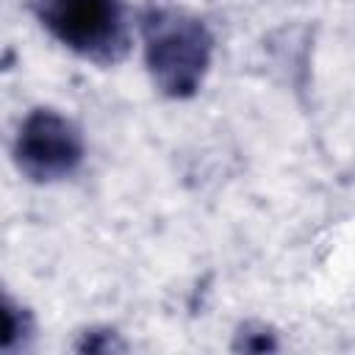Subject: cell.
<instances>
[{
  "mask_svg": "<svg viewBox=\"0 0 355 355\" xmlns=\"http://www.w3.org/2000/svg\"><path fill=\"white\" fill-rule=\"evenodd\" d=\"M139 31L153 86L169 100L194 97L214 58L208 25L183 8L150 6L139 19Z\"/></svg>",
  "mask_w": 355,
  "mask_h": 355,
  "instance_id": "cell-1",
  "label": "cell"
},
{
  "mask_svg": "<svg viewBox=\"0 0 355 355\" xmlns=\"http://www.w3.org/2000/svg\"><path fill=\"white\" fill-rule=\"evenodd\" d=\"M36 22L69 53L114 67L130 53V22L122 0H31Z\"/></svg>",
  "mask_w": 355,
  "mask_h": 355,
  "instance_id": "cell-2",
  "label": "cell"
},
{
  "mask_svg": "<svg viewBox=\"0 0 355 355\" xmlns=\"http://www.w3.org/2000/svg\"><path fill=\"white\" fill-rule=\"evenodd\" d=\"M14 164L31 183H58L83 164L86 144L80 128L55 108H33L22 119L14 147Z\"/></svg>",
  "mask_w": 355,
  "mask_h": 355,
  "instance_id": "cell-3",
  "label": "cell"
},
{
  "mask_svg": "<svg viewBox=\"0 0 355 355\" xmlns=\"http://www.w3.org/2000/svg\"><path fill=\"white\" fill-rule=\"evenodd\" d=\"M3 319H6V327H3V336H0V349L8 352V355L17 352V349H25L28 341L33 338V330H36L33 313L25 305H19L14 297L6 294V300H3Z\"/></svg>",
  "mask_w": 355,
  "mask_h": 355,
  "instance_id": "cell-4",
  "label": "cell"
},
{
  "mask_svg": "<svg viewBox=\"0 0 355 355\" xmlns=\"http://www.w3.org/2000/svg\"><path fill=\"white\" fill-rule=\"evenodd\" d=\"M233 352H277V333L263 322H244L233 336Z\"/></svg>",
  "mask_w": 355,
  "mask_h": 355,
  "instance_id": "cell-5",
  "label": "cell"
},
{
  "mask_svg": "<svg viewBox=\"0 0 355 355\" xmlns=\"http://www.w3.org/2000/svg\"><path fill=\"white\" fill-rule=\"evenodd\" d=\"M125 349L128 344L114 327H86L75 341V352H83V355H114Z\"/></svg>",
  "mask_w": 355,
  "mask_h": 355,
  "instance_id": "cell-6",
  "label": "cell"
}]
</instances>
